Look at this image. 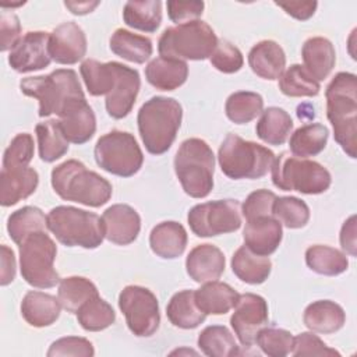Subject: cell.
<instances>
[{
    "mask_svg": "<svg viewBox=\"0 0 357 357\" xmlns=\"http://www.w3.org/2000/svg\"><path fill=\"white\" fill-rule=\"evenodd\" d=\"M79 71L88 92L92 96L109 95L116 84L114 61L100 63L95 59H86L81 63Z\"/></svg>",
    "mask_w": 357,
    "mask_h": 357,
    "instance_id": "d590c367",
    "label": "cell"
},
{
    "mask_svg": "<svg viewBox=\"0 0 357 357\" xmlns=\"http://www.w3.org/2000/svg\"><path fill=\"white\" fill-rule=\"evenodd\" d=\"M291 354L296 357L300 356H319V357H328V356H340L339 351L335 349H331L312 332H303L294 337Z\"/></svg>",
    "mask_w": 357,
    "mask_h": 357,
    "instance_id": "681fc988",
    "label": "cell"
},
{
    "mask_svg": "<svg viewBox=\"0 0 357 357\" xmlns=\"http://www.w3.org/2000/svg\"><path fill=\"white\" fill-rule=\"evenodd\" d=\"M119 307L126 317L128 329L138 337L152 336L160 324L156 296L146 287L126 286L119 294Z\"/></svg>",
    "mask_w": 357,
    "mask_h": 357,
    "instance_id": "4fadbf2b",
    "label": "cell"
},
{
    "mask_svg": "<svg viewBox=\"0 0 357 357\" xmlns=\"http://www.w3.org/2000/svg\"><path fill=\"white\" fill-rule=\"evenodd\" d=\"M105 238L117 245L131 244L139 234L141 218L127 204H114L102 215Z\"/></svg>",
    "mask_w": 357,
    "mask_h": 357,
    "instance_id": "ac0fdd59",
    "label": "cell"
},
{
    "mask_svg": "<svg viewBox=\"0 0 357 357\" xmlns=\"http://www.w3.org/2000/svg\"><path fill=\"white\" fill-rule=\"evenodd\" d=\"M273 216L289 229L304 227L310 220L308 205L297 197H276L272 208Z\"/></svg>",
    "mask_w": 357,
    "mask_h": 357,
    "instance_id": "f6af8a7d",
    "label": "cell"
},
{
    "mask_svg": "<svg viewBox=\"0 0 357 357\" xmlns=\"http://www.w3.org/2000/svg\"><path fill=\"white\" fill-rule=\"evenodd\" d=\"M293 130V120L290 114L276 106L262 110L257 123V135L269 145H282L289 138Z\"/></svg>",
    "mask_w": 357,
    "mask_h": 357,
    "instance_id": "d6a6232c",
    "label": "cell"
},
{
    "mask_svg": "<svg viewBox=\"0 0 357 357\" xmlns=\"http://www.w3.org/2000/svg\"><path fill=\"white\" fill-rule=\"evenodd\" d=\"M174 172L184 190L192 198H205L213 188L215 155L201 138L181 142L174 156Z\"/></svg>",
    "mask_w": 357,
    "mask_h": 357,
    "instance_id": "5b68a950",
    "label": "cell"
},
{
    "mask_svg": "<svg viewBox=\"0 0 357 357\" xmlns=\"http://www.w3.org/2000/svg\"><path fill=\"white\" fill-rule=\"evenodd\" d=\"M77 319L82 329L99 332L109 328L114 322L116 312L109 303L96 296L79 307L77 311Z\"/></svg>",
    "mask_w": 357,
    "mask_h": 357,
    "instance_id": "ee69618b",
    "label": "cell"
},
{
    "mask_svg": "<svg viewBox=\"0 0 357 357\" xmlns=\"http://www.w3.org/2000/svg\"><path fill=\"white\" fill-rule=\"evenodd\" d=\"M251 70L264 79H276L284 71L286 54L275 40H261L248 53Z\"/></svg>",
    "mask_w": 357,
    "mask_h": 357,
    "instance_id": "603a6c76",
    "label": "cell"
},
{
    "mask_svg": "<svg viewBox=\"0 0 357 357\" xmlns=\"http://www.w3.org/2000/svg\"><path fill=\"white\" fill-rule=\"evenodd\" d=\"M211 64L219 70L220 73L225 74H233L237 73L244 63L243 54L238 50V47H236L233 43H230L229 40L220 39L216 43L215 50L212 52L211 57Z\"/></svg>",
    "mask_w": 357,
    "mask_h": 357,
    "instance_id": "c3c4849f",
    "label": "cell"
},
{
    "mask_svg": "<svg viewBox=\"0 0 357 357\" xmlns=\"http://www.w3.org/2000/svg\"><path fill=\"white\" fill-rule=\"evenodd\" d=\"M47 229L67 247L96 248L105 238L102 218L93 212L59 205L47 215Z\"/></svg>",
    "mask_w": 357,
    "mask_h": 357,
    "instance_id": "52a82bcc",
    "label": "cell"
},
{
    "mask_svg": "<svg viewBox=\"0 0 357 357\" xmlns=\"http://www.w3.org/2000/svg\"><path fill=\"white\" fill-rule=\"evenodd\" d=\"M326 116L335 141L347 156L356 158L357 149V77L337 73L326 86Z\"/></svg>",
    "mask_w": 357,
    "mask_h": 357,
    "instance_id": "6da1fadb",
    "label": "cell"
},
{
    "mask_svg": "<svg viewBox=\"0 0 357 357\" xmlns=\"http://www.w3.org/2000/svg\"><path fill=\"white\" fill-rule=\"evenodd\" d=\"M268 324V304L259 294L244 293L238 296L230 325L243 346H252L258 332Z\"/></svg>",
    "mask_w": 357,
    "mask_h": 357,
    "instance_id": "5bb4252c",
    "label": "cell"
},
{
    "mask_svg": "<svg viewBox=\"0 0 357 357\" xmlns=\"http://www.w3.org/2000/svg\"><path fill=\"white\" fill-rule=\"evenodd\" d=\"M329 131L324 124L312 123L297 128L290 137V152L297 158H310L321 153L328 142Z\"/></svg>",
    "mask_w": 357,
    "mask_h": 357,
    "instance_id": "e575fe53",
    "label": "cell"
},
{
    "mask_svg": "<svg viewBox=\"0 0 357 357\" xmlns=\"http://www.w3.org/2000/svg\"><path fill=\"white\" fill-rule=\"evenodd\" d=\"M96 296H99L96 286L86 278L68 276L60 280L57 298L61 307L68 312L77 314L84 303Z\"/></svg>",
    "mask_w": 357,
    "mask_h": 357,
    "instance_id": "ab89813d",
    "label": "cell"
},
{
    "mask_svg": "<svg viewBox=\"0 0 357 357\" xmlns=\"http://www.w3.org/2000/svg\"><path fill=\"white\" fill-rule=\"evenodd\" d=\"M116 68V84L113 91L106 96L105 105L110 117L123 119L126 117L137 99L139 92L141 79L137 70L114 61Z\"/></svg>",
    "mask_w": 357,
    "mask_h": 357,
    "instance_id": "e0dca14e",
    "label": "cell"
},
{
    "mask_svg": "<svg viewBox=\"0 0 357 357\" xmlns=\"http://www.w3.org/2000/svg\"><path fill=\"white\" fill-rule=\"evenodd\" d=\"M20 33H21V24L18 17L11 11V10H6L1 8L0 13V36H1V42H0V50L6 52V50H11L14 47V45L20 40Z\"/></svg>",
    "mask_w": 357,
    "mask_h": 357,
    "instance_id": "f5cc1de1",
    "label": "cell"
},
{
    "mask_svg": "<svg viewBox=\"0 0 357 357\" xmlns=\"http://www.w3.org/2000/svg\"><path fill=\"white\" fill-rule=\"evenodd\" d=\"M166 314L169 321L181 329H194L206 318V314L195 303L194 290H181L173 294L166 307Z\"/></svg>",
    "mask_w": 357,
    "mask_h": 357,
    "instance_id": "4dcf8cb0",
    "label": "cell"
},
{
    "mask_svg": "<svg viewBox=\"0 0 357 357\" xmlns=\"http://www.w3.org/2000/svg\"><path fill=\"white\" fill-rule=\"evenodd\" d=\"M304 68L319 82L324 81L335 67L336 53L332 42L322 36H314L304 42L301 49Z\"/></svg>",
    "mask_w": 357,
    "mask_h": 357,
    "instance_id": "484cf974",
    "label": "cell"
},
{
    "mask_svg": "<svg viewBox=\"0 0 357 357\" xmlns=\"http://www.w3.org/2000/svg\"><path fill=\"white\" fill-rule=\"evenodd\" d=\"M39 176L32 167L1 169L0 173V204L11 206L35 192Z\"/></svg>",
    "mask_w": 357,
    "mask_h": 357,
    "instance_id": "7402d4cb",
    "label": "cell"
},
{
    "mask_svg": "<svg viewBox=\"0 0 357 357\" xmlns=\"http://www.w3.org/2000/svg\"><path fill=\"white\" fill-rule=\"evenodd\" d=\"M278 7L283 8L289 15L296 20L305 21L314 15L318 3L317 1H289V3H275Z\"/></svg>",
    "mask_w": 357,
    "mask_h": 357,
    "instance_id": "11a10c76",
    "label": "cell"
},
{
    "mask_svg": "<svg viewBox=\"0 0 357 357\" xmlns=\"http://www.w3.org/2000/svg\"><path fill=\"white\" fill-rule=\"evenodd\" d=\"M64 6L75 15H84L95 10L99 1H64Z\"/></svg>",
    "mask_w": 357,
    "mask_h": 357,
    "instance_id": "680465c9",
    "label": "cell"
},
{
    "mask_svg": "<svg viewBox=\"0 0 357 357\" xmlns=\"http://www.w3.org/2000/svg\"><path fill=\"white\" fill-rule=\"evenodd\" d=\"M20 89L24 95L39 100V116H60L68 103L85 99L77 73L70 68H59L47 75L26 77L21 79Z\"/></svg>",
    "mask_w": 357,
    "mask_h": 357,
    "instance_id": "277c9868",
    "label": "cell"
},
{
    "mask_svg": "<svg viewBox=\"0 0 357 357\" xmlns=\"http://www.w3.org/2000/svg\"><path fill=\"white\" fill-rule=\"evenodd\" d=\"M60 127L68 142L85 144L96 131V117L85 99L73 100L59 116Z\"/></svg>",
    "mask_w": 357,
    "mask_h": 357,
    "instance_id": "d6986e66",
    "label": "cell"
},
{
    "mask_svg": "<svg viewBox=\"0 0 357 357\" xmlns=\"http://www.w3.org/2000/svg\"><path fill=\"white\" fill-rule=\"evenodd\" d=\"M283 237L282 225L275 216H259L247 220L243 230L244 245L257 255L268 257L273 254Z\"/></svg>",
    "mask_w": 357,
    "mask_h": 357,
    "instance_id": "ffe728a7",
    "label": "cell"
},
{
    "mask_svg": "<svg viewBox=\"0 0 357 357\" xmlns=\"http://www.w3.org/2000/svg\"><path fill=\"white\" fill-rule=\"evenodd\" d=\"M95 354L92 343L85 337L67 336L53 342L47 350L49 357L56 356H81L92 357Z\"/></svg>",
    "mask_w": 357,
    "mask_h": 357,
    "instance_id": "816d5d0a",
    "label": "cell"
},
{
    "mask_svg": "<svg viewBox=\"0 0 357 357\" xmlns=\"http://www.w3.org/2000/svg\"><path fill=\"white\" fill-rule=\"evenodd\" d=\"M198 346L202 353L209 357H231L241 354L234 336L223 325H211L202 329L198 336Z\"/></svg>",
    "mask_w": 357,
    "mask_h": 357,
    "instance_id": "60d3db41",
    "label": "cell"
},
{
    "mask_svg": "<svg viewBox=\"0 0 357 357\" xmlns=\"http://www.w3.org/2000/svg\"><path fill=\"white\" fill-rule=\"evenodd\" d=\"M86 53V36L75 22H63L49 38V54L59 64H75Z\"/></svg>",
    "mask_w": 357,
    "mask_h": 357,
    "instance_id": "2e32d148",
    "label": "cell"
},
{
    "mask_svg": "<svg viewBox=\"0 0 357 357\" xmlns=\"http://www.w3.org/2000/svg\"><path fill=\"white\" fill-rule=\"evenodd\" d=\"M39 156L43 162L52 163L68 151V141L64 137L59 120H46L35 127Z\"/></svg>",
    "mask_w": 357,
    "mask_h": 357,
    "instance_id": "8d00e7d4",
    "label": "cell"
},
{
    "mask_svg": "<svg viewBox=\"0 0 357 357\" xmlns=\"http://www.w3.org/2000/svg\"><path fill=\"white\" fill-rule=\"evenodd\" d=\"M181 105L166 96H153L146 100L137 116L138 131L146 151L152 155L167 152L181 126Z\"/></svg>",
    "mask_w": 357,
    "mask_h": 357,
    "instance_id": "3957f363",
    "label": "cell"
},
{
    "mask_svg": "<svg viewBox=\"0 0 357 357\" xmlns=\"http://www.w3.org/2000/svg\"><path fill=\"white\" fill-rule=\"evenodd\" d=\"M149 245L158 257L163 259H174L185 250L187 231L184 226L177 222H162L151 230Z\"/></svg>",
    "mask_w": 357,
    "mask_h": 357,
    "instance_id": "cb8c5ba5",
    "label": "cell"
},
{
    "mask_svg": "<svg viewBox=\"0 0 357 357\" xmlns=\"http://www.w3.org/2000/svg\"><path fill=\"white\" fill-rule=\"evenodd\" d=\"M218 43L215 31L201 20L166 28L159 38L160 57L174 60H205Z\"/></svg>",
    "mask_w": 357,
    "mask_h": 357,
    "instance_id": "9c48e42d",
    "label": "cell"
},
{
    "mask_svg": "<svg viewBox=\"0 0 357 357\" xmlns=\"http://www.w3.org/2000/svg\"><path fill=\"white\" fill-rule=\"evenodd\" d=\"M61 304L59 298L52 294L31 290L21 301L22 318L35 328L49 326L60 317Z\"/></svg>",
    "mask_w": 357,
    "mask_h": 357,
    "instance_id": "d4e9b609",
    "label": "cell"
},
{
    "mask_svg": "<svg viewBox=\"0 0 357 357\" xmlns=\"http://www.w3.org/2000/svg\"><path fill=\"white\" fill-rule=\"evenodd\" d=\"M238 293L227 283L212 280L195 290V303L206 315H222L234 308Z\"/></svg>",
    "mask_w": 357,
    "mask_h": 357,
    "instance_id": "f1b7e54d",
    "label": "cell"
},
{
    "mask_svg": "<svg viewBox=\"0 0 357 357\" xmlns=\"http://www.w3.org/2000/svg\"><path fill=\"white\" fill-rule=\"evenodd\" d=\"M297 116L300 120H305V119H314L315 113H314V107L310 106L308 110H305V103L304 105H300L297 107Z\"/></svg>",
    "mask_w": 357,
    "mask_h": 357,
    "instance_id": "91938a15",
    "label": "cell"
},
{
    "mask_svg": "<svg viewBox=\"0 0 357 357\" xmlns=\"http://www.w3.org/2000/svg\"><path fill=\"white\" fill-rule=\"evenodd\" d=\"M166 7L169 18L178 25L201 17L205 4L204 1H167Z\"/></svg>",
    "mask_w": 357,
    "mask_h": 357,
    "instance_id": "db71d44e",
    "label": "cell"
},
{
    "mask_svg": "<svg viewBox=\"0 0 357 357\" xmlns=\"http://www.w3.org/2000/svg\"><path fill=\"white\" fill-rule=\"evenodd\" d=\"M145 77L156 89L173 91L187 81L188 66L183 60L156 57L145 67Z\"/></svg>",
    "mask_w": 357,
    "mask_h": 357,
    "instance_id": "4316f807",
    "label": "cell"
},
{
    "mask_svg": "<svg viewBox=\"0 0 357 357\" xmlns=\"http://www.w3.org/2000/svg\"><path fill=\"white\" fill-rule=\"evenodd\" d=\"M124 22L142 32H155L162 22V1H127L123 8Z\"/></svg>",
    "mask_w": 357,
    "mask_h": 357,
    "instance_id": "836d02e7",
    "label": "cell"
},
{
    "mask_svg": "<svg viewBox=\"0 0 357 357\" xmlns=\"http://www.w3.org/2000/svg\"><path fill=\"white\" fill-rule=\"evenodd\" d=\"M47 216L36 206H22L13 212L7 220V231L15 244H21L25 237L35 231H46Z\"/></svg>",
    "mask_w": 357,
    "mask_h": 357,
    "instance_id": "f35d334b",
    "label": "cell"
},
{
    "mask_svg": "<svg viewBox=\"0 0 357 357\" xmlns=\"http://www.w3.org/2000/svg\"><path fill=\"white\" fill-rule=\"evenodd\" d=\"M225 255L212 244H199L194 247L185 259L188 276L197 283L218 280L225 272Z\"/></svg>",
    "mask_w": 357,
    "mask_h": 357,
    "instance_id": "44dd1931",
    "label": "cell"
},
{
    "mask_svg": "<svg viewBox=\"0 0 357 357\" xmlns=\"http://www.w3.org/2000/svg\"><path fill=\"white\" fill-rule=\"evenodd\" d=\"M303 321L312 332L335 333L343 328L346 314L337 303L331 300H318L305 307Z\"/></svg>",
    "mask_w": 357,
    "mask_h": 357,
    "instance_id": "83f0119b",
    "label": "cell"
},
{
    "mask_svg": "<svg viewBox=\"0 0 357 357\" xmlns=\"http://www.w3.org/2000/svg\"><path fill=\"white\" fill-rule=\"evenodd\" d=\"M110 50L127 61L142 64L152 56L153 47L149 38L119 28L110 38Z\"/></svg>",
    "mask_w": 357,
    "mask_h": 357,
    "instance_id": "1f68e13d",
    "label": "cell"
},
{
    "mask_svg": "<svg viewBox=\"0 0 357 357\" xmlns=\"http://www.w3.org/2000/svg\"><path fill=\"white\" fill-rule=\"evenodd\" d=\"M273 160L271 149L236 134H227L218 152L220 170L233 180L261 178L271 170Z\"/></svg>",
    "mask_w": 357,
    "mask_h": 357,
    "instance_id": "8992f818",
    "label": "cell"
},
{
    "mask_svg": "<svg viewBox=\"0 0 357 357\" xmlns=\"http://www.w3.org/2000/svg\"><path fill=\"white\" fill-rule=\"evenodd\" d=\"M192 233L198 237H213L231 233L241 226V211L237 199H216L192 206L187 215Z\"/></svg>",
    "mask_w": 357,
    "mask_h": 357,
    "instance_id": "7c38bea8",
    "label": "cell"
},
{
    "mask_svg": "<svg viewBox=\"0 0 357 357\" xmlns=\"http://www.w3.org/2000/svg\"><path fill=\"white\" fill-rule=\"evenodd\" d=\"M1 272H0V284L7 286L15 278V257L11 248L1 245Z\"/></svg>",
    "mask_w": 357,
    "mask_h": 357,
    "instance_id": "6f0895ef",
    "label": "cell"
},
{
    "mask_svg": "<svg viewBox=\"0 0 357 357\" xmlns=\"http://www.w3.org/2000/svg\"><path fill=\"white\" fill-rule=\"evenodd\" d=\"M33 158V138L28 132L17 134L3 155V169L26 167Z\"/></svg>",
    "mask_w": 357,
    "mask_h": 357,
    "instance_id": "7dc6e473",
    "label": "cell"
},
{
    "mask_svg": "<svg viewBox=\"0 0 357 357\" xmlns=\"http://www.w3.org/2000/svg\"><path fill=\"white\" fill-rule=\"evenodd\" d=\"M258 347L271 357H283L291 353L294 336L280 328H262L255 339Z\"/></svg>",
    "mask_w": 357,
    "mask_h": 357,
    "instance_id": "bcb514c9",
    "label": "cell"
},
{
    "mask_svg": "<svg viewBox=\"0 0 357 357\" xmlns=\"http://www.w3.org/2000/svg\"><path fill=\"white\" fill-rule=\"evenodd\" d=\"M54 192L71 202L98 208L105 205L113 192L112 184L75 159L66 160L52 170Z\"/></svg>",
    "mask_w": 357,
    "mask_h": 357,
    "instance_id": "7a4b0ae2",
    "label": "cell"
},
{
    "mask_svg": "<svg viewBox=\"0 0 357 357\" xmlns=\"http://www.w3.org/2000/svg\"><path fill=\"white\" fill-rule=\"evenodd\" d=\"M264 99L257 92L238 91L231 93L225 105L226 116L236 124H247L262 113Z\"/></svg>",
    "mask_w": 357,
    "mask_h": 357,
    "instance_id": "7bdbcfd3",
    "label": "cell"
},
{
    "mask_svg": "<svg viewBox=\"0 0 357 357\" xmlns=\"http://www.w3.org/2000/svg\"><path fill=\"white\" fill-rule=\"evenodd\" d=\"M93 153L100 169L120 177L134 176L144 162L142 151L134 135L119 130L102 135Z\"/></svg>",
    "mask_w": 357,
    "mask_h": 357,
    "instance_id": "8fae6325",
    "label": "cell"
},
{
    "mask_svg": "<svg viewBox=\"0 0 357 357\" xmlns=\"http://www.w3.org/2000/svg\"><path fill=\"white\" fill-rule=\"evenodd\" d=\"M276 199L275 192L269 190L252 191L243 204V216L245 220H251L259 216H273L272 208Z\"/></svg>",
    "mask_w": 357,
    "mask_h": 357,
    "instance_id": "f907efd6",
    "label": "cell"
},
{
    "mask_svg": "<svg viewBox=\"0 0 357 357\" xmlns=\"http://www.w3.org/2000/svg\"><path fill=\"white\" fill-rule=\"evenodd\" d=\"M57 247L46 231H35L20 244V269L24 280L38 289H49L60 282L54 269Z\"/></svg>",
    "mask_w": 357,
    "mask_h": 357,
    "instance_id": "30bf717a",
    "label": "cell"
},
{
    "mask_svg": "<svg viewBox=\"0 0 357 357\" xmlns=\"http://www.w3.org/2000/svg\"><path fill=\"white\" fill-rule=\"evenodd\" d=\"M231 269L240 280L248 284H261L271 275L272 262L268 257L257 255L243 245L231 257Z\"/></svg>",
    "mask_w": 357,
    "mask_h": 357,
    "instance_id": "f546056e",
    "label": "cell"
},
{
    "mask_svg": "<svg viewBox=\"0 0 357 357\" xmlns=\"http://www.w3.org/2000/svg\"><path fill=\"white\" fill-rule=\"evenodd\" d=\"M271 170L273 185L283 191L315 195L325 192L332 183L331 173L321 163L297 158L287 151L275 156Z\"/></svg>",
    "mask_w": 357,
    "mask_h": 357,
    "instance_id": "ba28073f",
    "label": "cell"
},
{
    "mask_svg": "<svg viewBox=\"0 0 357 357\" xmlns=\"http://www.w3.org/2000/svg\"><path fill=\"white\" fill-rule=\"evenodd\" d=\"M307 266L318 275L336 276L349 268L346 254L329 245H311L305 251Z\"/></svg>",
    "mask_w": 357,
    "mask_h": 357,
    "instance_id": "74e56055",
    "label": "cell"
},
{
    "mask_svg": "<svg viewBox=\"0 0 357 357\" xmlns=\"http://www.w3.org/2000/svg\"><path fill=\"white\" fill-rule=\"evenodd\" d=\"M340 245L343 251L349 255L356 257L357 254V243H356V215H351L342 226L340 230Z\"/></svg>",
    "mask_w": 357,
    "mask_h": 357,
    "instance_id": "9f6ffc18",
    "label": "cell"
},
{
    "mask_svg": "<svg viewBox=\"0 0 357 357\" xmlns=\"http://www.w3.org/2000/svg\"><path fill=\"white\" fill-rule=\"evenodd\" d=\"M50 33L43 31L26 32L14 45L8 54V64L17 73H31L46 68L52 57L49 54Z\"/></svg>",
    "mask_w": 357,
    "mask_h": 357,
    "instance_id": "9a60e30c",
    "label": "cell"
},
{
    "mask_svg": "<svg viewBox=\"0 0 357 357\" xmlns=\"http://www.w3.org/2000/svg\"><path fill=\"white\" fill-rule=\"evenodd\" d=\"M279 89L290 98L317 96L319 93V82L301 64H291L279 77Z\"/></svg>",
    "mask_w": 357,
    "mask_h": 357,
    "instance_id": "b9f144b4",
    "label": "cell"
}]
</instances>
